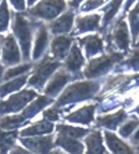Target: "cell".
I'll return each instance as SVG.
<instances>
[{
    "instance_id": "1",
    "label": "cell",
    "mask_w": 139,
    "mask_h": 154,
    "mask_svg": "<svg viewBox=\"0 0 139 154\" xmlns=\"http://www.w3.org/2000/svg\"><path fill=\"white\" fill-rule=\"evenodd\" d=\"M13 35L21 49V59L26 62L31 59V42L36 27L41 21L30 17L25 11L24 13H13Z\"/></svg>"
},
{
    "instance_id": "2",
    "label": "cell",
    "mask_w": 139,
    "mask_h": 154,
    "mask_svg": "<svg viewBox=\"0 0 139 154\" xmlns=\"http://www.w3.org/2000/svg\"><path fill=\"white\" fill-rule=\"evenodd\" d=\"M104 36V51L106 52H121L127 55L131 47V32L124 15L117 17L102 32Z\"/></svg>"
},
{
    "instance_id": "3",
    "label": "cell",
    "mask_w": 139,
    "mask_h": 154,
    "mask_svg": "<svg viewBox=\"0 0 139 154\" xmlns=\"http://www.w3.org/2000/svg\"><path fill=\"white\" fill-rule=\"evenodd\" d=\"M101 81L99 80H88V81H76L71 83L62 92L55 103V108H61L65 106L85 102L94 98L101 91Z\"/></svg>"
},
{
    "instance_id": "4",
    "label": "cell",
    "mask_w": 139,
    "mask_h": 154,
    "mask_svg": "<svg viewBox=\"0 0 139 154\" xmlns=\"http://www.w3.org/2000/svg\"><path fill=\"white\" fill-rule=\"evenodd\" d=\"M124 57L125 55L121 52H107L99 55L98 57H92L86 65L82 76L88 80H98L106 76L108 72H111L113 67Z\"/></svg>"
},
{
    "instance_id": "5",
    "label": "cell",
    "mask_w": 139,
    "mask_h": 154,
    "mask_svg": "<svg viewBox=\"0 0 139 154\" xmlns=\"http://www.w3.org/2000/svg\"><path fill=\"white\" fill-rule=\"evenodd\" d=\"M61 67V61H58L50 55L45 54L35 65H32V73L29 79L30 87L37 91L45 87L46 82L51 79V76Z\"/></svg>"
},
{
    "instance_id": "6",
    "label": "cell",
    "mask_w": 139,
    "mask_h": 154,
    "mask_svg": "<svg viewBox=\"0 0 139 154\" xmlns=\"http://www.w3.org/2000/svg\"><path fill=\"white\" fill-rule=\"evenodd\" d=\"M67 9L66 0H40L34 6L29 8L26 14L39 21L51 23Z\"/></svg>"
},
{
    "instance_id": "7",
    "label": "cell",
    "mask_w": 139,
    "mask_h": 154,
    "mask_svg": "<svg viewBox=\"0 0 139 154\" xmlns=\"http://www.w3.org/2000/svg\"><path fill=\"white\" fill-rule=\"evenodd\" d=\"M36 97L37 92L35 90H23L17 93L11 94L8 100L0 101V116H6L10 113H17L23 111Z\"/></svg>"
},
{
    "instance_id": "8",
    "label": "cell",
    "mask_w": 139,
    "mask_h": 154,
    "mask_svg": "<svg viewBox=\"0 0 139 154\" xmlns=\"http://www.w3.org/2000/svg\"><path fill=\"white\" fill-rule=\"evenodd\" d=\"M2 61L4 66H15L21 62V51L17 41L13 34H8L3 37L2 45Z\"/></svg>"
},
{
    "instance_id": "9",
    "label": "cell",
    "mask_w": 139,
    "mask_h": 154,
    "mask_svg": "<svg viewBox=\"0 0 139 154\" xmlns=\"http://www.w3.org/2000/svg\"><path fill=\"white\" fill-rule=\"evenodd\" d=\"M86 63V57L82 55L81 47L78 46V44H72V47L70 49V52L67 54L65 63H63V69L71 73L76 80H78L79 77H82L81 69Z\"/></svg>"
},
{
    "instance_id": "10",
    "label": "cell",
    "mask_w": 139,
    "mask_h": 154,
    "mask_svg": "<svg viewBox=\"0 0 139 154\" xmlns=\"http://www.w3.org/2000/svg\"><path fill=\"white\" fill-rule=\"evenodd\" d=\"M70 81H76V79L71 73H68L65 69H58L51 76V80H50L47 82V85L44 87L45 96L51 97V98L57 97V96L60 94V92L65 88V86Z\"/></svg>"
},
{
    "instance_id": "11",
    "label": "cell",
    "mask_w": 139,
    "mask_h": 154,
    "mask_svg": "<svg viewBox=\"0 0 139 154\" xmlns=\"http://www.w3.org/2000/svg\"><path fill=\"white\" fill-rule=\"evenodd\" d=\"M20 143L34 154H51L55 147V139L52 136L23 137L20 138Z\"/></svg>"
},
{
    "instance_id": "12",
    "label": "cell",
    "mask_w": 139,
    "mask_h": 154,
    "mask_svg": "<svg viewBox=\"0 0 139 154\" xmlns=\"http://www.w3.org/2000/svg\"><path fill=\"white\" fill-rule=\"evenodd\" d=\"M75 15L76 11L73 9H66V11H63L58 17H56L55 20L50 23L48 31L54 35H66L68 32L72 31L73 29V23H75Z\"/></svg>"
},
{
    "instance_id": "13",
    "label": "cell",
    "mask_w": 139,
    "mask_h": 154,
    "mask_svg": "<svg viewBox=\"0 0 139 154\" xmlns=\"http://www.w3.org/2000/svg\"><path fill=\"white\" fill-rule=\"evenodd\" d=\"M101 21L102 16L99 14H89L76 17V26L75 30L71 31V36L75 37L77 35L92 32V31H99L101 30Z\"/></svg>"
},
{
    "instance_id": "14",
    "label": "cell",
    "mask_w": 139,
    "mask_h": 154,
    "mask_svg": "<svg viewBox=\"0 0 139 154\" xmlns=\"http://www.w3.org/2000/svg\"><path fill=\"white\" fill-rule=\"evenodd\" d=\"M48 27L42 21L39 24V26L35 30V44H34V50L31 54V59L34 61H39L41 57L46 54V50L48 47L50 42V34H48Z\"/></svg>"
},
{
    "instance_id": "15",
    "label": "cell",
    "mask_w": 139,
    "mask_h": 154,
    "mask_svg": "<svg viewBox=\"0 0 139 154\" xmlns=\"http://www.w3.org/2000/svg\"><path fill=\"white\" fill-rule=\"evenodd\" d=\"M78 45H81L85 49L86 57L88 60L97 55H102L104 52V40L99 34H92L79 37Z\"/></svg>"
},
{
    "instance_id": "16",
    "label": "cell",
    "mask_w": 139,
    "mask_h": 154,
    "mask_svg": "<svg viewBox=\"0 0 139 154\" xmlns=\"http://www.w3.org/2000/svg\"><path fill=\"white\" fill-rule=\"evenodd\" d=\"M73 41H75V37H72V36H66V35L55 36L51 41L50 55L58 61L65 60L67 54L70 52V49H71Z\"/></svg>"
},
{
    "instance_id": "17",
    "label": "cell",
    "mask_w": 139,
    "mask_h": 154,
    "mask_svg": "<svg viewBox=\"0 0 139 154\" xmlns=\"http://www.w3.org/2000/svg\"><path fill=\"white\" fill-rule=\"evenodd\" d=\"M96 109H97L96 103L86 104L83 107L66 114L63 118L70 123H79V124H85V126H89L94 119Z\"/></svg>"
},
{
    "instance_id": "18",
    "label": "cell",
    "mask_w": 139,
    "mask_h": 154,
    "mask_svg": "<svg viewBox=\"0 0 139 154\" xmlns=\"http://www.w3.org/2000/svg\"><path fill=\"white\" fill-rule=\"evenodd\" d=\"M128 118V113L125 109H119L116 113L112 114H104V116H99L96 119V127H101L106 129H111V131H117L118 127Z\"/></svg>"
},
{
    "instance_id": "19",
    "label": "cell",
    "mask_w": 139,
    "mask_h": 154,
    "mask_svg": "<svg viewBox=\"0 0 139 154\" xmlns=\"http://www.w3.org/2000/svg\"><path fill=\"white\" fill-rule=\"evenodd\" d=\"M54 103V98L51 97H47V96H37L35 100H32L30 102L26 107L23 109L21 112V116L27 121V119H32L35 118L36 116L44 111L47 106L52 104Z\"/></svg>"
},
{
    "instance_id": "20",
    "label": "cell",
    "mask_w": 139,
    "mask_h": 154,
    "mask_svg": "<svg viewBox=\"0 0 139 154\" xmlns=\"http://www.w3.org/2000/svg\"><path fill=\"white\" fill-rule=\"evenodd\" d=\"M104 140L107 143V147L109 148V150L112 152V154H137L135 150L129 144L123 142L111 131L104 132Z\"/></svg>"
},
{
    "instance_id": "21",
    "label": "cell",
    "mask_w": 139,
    "mask_h": 154,
    "mask_svg": "<svg viewBox=\"0 0 139 154\" xmlns=\"http://www.w3.org/2000/svg\"><path fill=\"white\" fill-rule=\"evenodd\" d=\"M114 73H124V72H139V47L129 52L127 59L119 61L112 70Z\"/></svg>"
},
{
    "instance_id": "22",
    "label": "cell",
    "mask_w": 139,
    "mask_h": 154,
    "mask_svg": "<svg viewBox=\"0 0 139 154\" xmlns=\"http://www.w3.org/2000/svg\"><path fill=\"white\" fill-rule=\"evenodd\" d=\"M55 129V126L52 124V122L50 121H39L34 124H30L26 128H24L23 131L19 132L20 137H35V136H42V134H50L52 133Z\"/></svg>"
},
{
    "instance_id": "23",
    "label": "cell",
    "mask_w": 139,
    "mask_h": 154,
    "mask_svg": "<svg viewBox=\"0 0 139 154\" xmlns=\"http://www.w3.org/2000/svg\"><path fill=\"white\" fill-rule=\"evenodd\" d=\"M85 144L87 147L86 154H106V147L103 146V137L101 131H89L85 138Z\"/></svg>"
},
{
    "instance_id": "24",
    "label": "cell",
    "mask_w": 139,
    "mask_h": 154,
    "mask_svg": "<svg viewBox=\"0 0 139 154\" xmlns=\"http://www.w3.org/2000/svg\"><path fill=\"white\" fill-rule=\"evenodd\" d=\"M55 147H60L70 154H83V144L79 139L70 138L62 134H57L55 139Z\"/></svg>"
},
{
    "instance_id": "25",
    "label": "cell",
    "mask_w": 139,
    "mask_h": 154,
    "mask_svg": "<svg viewBox=\"0 0 139 154\" xmlns=\"http://www.w3.org/2000/svg\"><path fill=\"white\" fill-rule=\"evenodd\" d=\"M124 0H109L108 4L104 5V8H102L103 11V16H102V25H101V30L99 32H103L106 29L111 25V23L114 20L116 15L119 13V9Z\"/></svg>"
},
{
    "instance_id": "26",
    "label": "cell",
    "mask_w": 139,
    "mask_h": 154,
    "mask_svg": "<svg viewBox=\"0 0 139 154\" xmlns=\"http://www.w3.org/2000/svg\"><path fill=\"white\" fill-rule=\"evenodd\" d=\"M19 136V131H3L0 129V154H8L15 147V142Z\"/></svg>"
},
{
    "instance_id": "27",
    "label": "cell",
    "mask_w": 139,
    "mask_h": 154,
    "mask_svg": "<svg viewBox=\"0 0 139 154\" xmlns=\"http://www.w3.org/2000/svg\"><path fill=\"white\" fill-rule=\"evenodd\" d=\"M27 77L29 76L25 73V75H21V76L16 77V79L9 80L5 83L0 85V97H4V96H6V94H10L13 92L19 91L27 82Z\"/></svg>"
},
{
    "instance_id": "28",
    "label": "cell",
    "mask_w": 139,
    "mask_h": 154,
    "mask_svg": "<svg viewBox=\"0 0 139 154\" xmlns=\"http://www.w3.org/2000/svg\"><path fill=\"white\" fill-rule=\"evenodd\" d=\"M128 24H129V32H131L132 40L137 41L139 37V3L132 6V9L128 11Z\"/></svg>"
},
{
    "instance_id": "29",
    "label": "cell",
    "mask_w": 139,
    "mask_h": 154,
    "mask_svg": "<svg viewBox=\"0 0 139 154\" xmlns=\"http://www.w3.org/2000/svg\"><path fill=\"white\" fill-rule=\"evenodd\" d=\"M26 123V119L21 114L15 116H2L0 117V129L3 131H14Z\"/></svg>"
},
{
    "instance_id": "30",
    "label": "cell",
    "mask_w": 139,
    "mask_h": 154,
    "mask_svg": "<svg viewBox=\"0 0 139 154\" xmlns=\"http://www.w3.org/2000/svg\"><path fill=\"white\" fill-rule=\"evenodd\" d=\"M55 128L57 131V134H62V136H66V137H70V138H76V139L86 137L89 133V129L79 128V127H72V126H67V124H62V123L57 124Z\"/></svg>"
},
{
    "instance_id": "31",
    "label": "cell",
    "mask_w": 139,
    "mask_h": 154,
    "mask_svg": "<svg viewBox=\"0 0 139 154\" xmlns=\"http://www.w3.org/2000/svg\"><path fill=\"white\" fill-rule=\"evenodd\" d=\"M31 69H32V63L31 62H25V63H21V65L11 66V67H9V69L4 72L3 80L4 81H9V80L16 79V77H19V76L25 75L26 72H29Z\"/></svg>"
},
{
    "instance_id": "32",
    "label": "cell",
    "mask_w": 139,
    "mask_h": 154,
    "mask_svg": "<svg viewBox=\"0 0 139 154\" xmlns=\"http://www.w3.org/2000/svg\"><path fill=\"white\" fill-rule=\"evenodd\" d=\"M139 126V117H128L122 124H121V128H118V132L121 134V137L128 139L129 137L133 134V132L138 128Z\"/></svg>"
},
{
    "instance_id": "33",
    "label": "cell",
    "mask_w": 139,
    "mask_h": 154,
    "mask_svg": "<svg viewBox=\"0 0 139 154\" xmlns=\"http://www.w3.org/2000/svg\"><path fill=\"white\" fill-rule=\"evenodd\" d=\"M11 16L13 13H10L8 2L6 0H2V3H0V34L8 31Z\"/></svg>"
},
{
    "instance_id": "34",
    "label": "cell",
    "mask_w": 139,
    "mask_h": 154,
    "mask_svg": "<svg viewBox=\"0 0 139 154\" xmlns=\"http://www.w3.org/2000/svg\"><path fill=\"white\" fill-rule=\"evenodd\" d=\"M109 0H86V2L82 4V6L79 8V11L81 13H89L93 11L96 9L101 8L102 5H104Z\"/></svg>"
},
{
    "instance_id": "35",
    "label": "cell",
    "mask_w": 139,
    "mask_h": 154,
    "mask_svg": "<svg viewBox=\"0 0 139 154\" xmlns=\"http://www.w3.org/2000/svg\"><path fill=\"white\" fill-rule=\"evenodd\" d=\"M62 113V109H58V108H47L44 111V119L50 121V122H56L60 119V114Z\"/></svg>"
},
{
    "instance_id": "36",
    "label": "cell",
    "mask_w": 139,
    "mask_h": 154,
    "mask_svg": "<svg viewBox=\"0 0 139 154\" xmlns=\"http://www.w3.org/2000/svg\"><path fill=\"white\" fill-rule=\"evenodd\" d=\"M9 3L16 10V13H24L26 10V0H9Z\"/></svg>"
},
{
    "instance_id": "37",
    "label": "cell",
    "mask_w": 139,
    "mask_h": 154,
    "mask_svg": "<svg viewBox=\"0 0 139 154\" xmlns=\"http://www.w3.org/2000/svg\"><path fill=\"white\" fill-rule=\"evenodd\" d=\"M129 138H131V144H132L133 149L135 150L137 154H139V128L137 129V132L133 134V136H131Z\"/></svg>"
},
{
    "instance_id": "38",
    "label": "cell",
    "mask_w": 139,
    "mask_h": 154,
    "mask_svg": "<svg viewBox=\"0 0 139 154\" xmlns=\"http://www.w3.org/2000/svg\"><path fill=\"white\" fill-rule=\"evenodd\" d=\"M9 154H34V153L29 152V150H26V149H24V148H21V147H17V146H15V147L11 149V152H10Z\"/></svg>"
},
{
    "instance_id": "39",
    "label": "cell",
    "mask_w": 139,
    "mask_h": 154,
    "mask_svg": "<svg viewBox=\"0 0 139 154\" xmlns=\"http://www.w3.org/2000/svg\"><path fill=\"white\" fill-rule=\"evenodd\" d=\"M83 2V0H70L68 2V5L71 9H73V10L76 11L77 9H79V6H81V3Z\"/></svg>"
},
{
    "instance_id": "40",
    "label": "cell",
    "mask_w": 139,
    "mask_h": 154,
    "mask_svg": "<svg viewBox=\"0 0 139 154\" xmlns=\"http://www.w3.org/2000/svg\"><path fill=\"white\" fill-rule=\"evenodd\" d=\"M135 2L137 0H125V4L123 6V13H127V11L131 10V8L135 4Z\"/></svg>"
},
{
    "instance_id": "41",
    "label": "cell",
    "mask_w": 139,
    "mask_h": 154,
    "mask_svg": "<svg viewBox=\"0 0 139 154\" xmlns=\"http://www.w3.org/2000/svg\"><path fill=\"white\" fill-rule=\"evenodd\" d=\"M4 72H5V67H4V65H3V63H0V82L3 81Z\"/></svg>"
},
{
    "instance_id": "42",
    "label": "cell",
    "mask_w": 139,
    "mask_h": 154,
    "mask_svg": "<svg viewBox=\"0 0 139 154\" xmlns=\"http://www.w3.org/2000/svg\"><path fill=\"white\" fill-rule=\"evenodd\" d=\"M37 2H39V0H26V5H27L29 8H31V6H34Z\"/></svg>"
},
{
    "instance_id": "43",
    "label": "cell",
    "mask_w": 139,
    "mask_h": 154,
    "mask_svg": "<svg viewBox=\"0 0 139 154\" xmlns=\"http://www.w3.org/2000/svg\"><path fill=\"white\" fill-rule=\"evenodd\" d=\"M51 154H66V153L61 152L60 149H55V150H52V152H51Z\"/></svg>"
},
{
    "instance_id": "44",
    "label": "cell",
    "mask_w": 139,
    "mask_h": 154,
    "mask_svg": "<svg viewBox=\"0 0 139 154\" xmlns=\"http://www.w3.org/2000/svg\"><path fill=\"white\" fill-rule=\"evenodd\" d=\"M3 35H0V55H2V45H3Z\"/></svg>"
},
{
    "instance_id": "45",
    "label": "cell",
    "mask_w": 139,
    "mask_h": 154,
    "mask_svg": "<svg viewBox=\"0 0 139 154\" xmlns=\"http://www.w3.org/2000/svg\"><path fill=\"white\" fill-rule=\"evenodd\" d=\"M135 47H139V37H138V41L135 42Z\"/></svg>"
},
{
    "instance_id": "46",
    "label": "cell",
    "mask_w": 139,
    "mask_h": 154,
    "mask_svg": "<svg viewBox=\"0 0 139 154\" xmlns=\"http://www.w3.org/2000/svg\"><path fill=\"white\" fill-rule=\"evenodd\" d=\"M0 3H2V0H0Z\"/></svg>"
}]
</instances>
